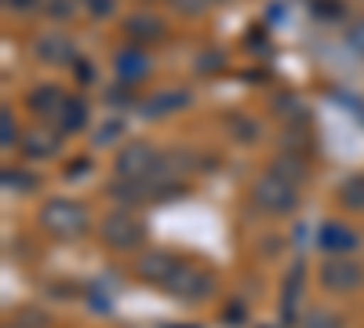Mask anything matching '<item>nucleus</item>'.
Listing matches in <instances>:
<instances>
[{"label": "nucleus", "mask_w": 364, "mask_h": 328, "mask_svg": "<svg viewBox=\"0 0 364 328\" xmlns=\"http://www.w3.org/2000/svg\"><path fill=\"white\" fill-rule=\"evenodd\" d=\"M171 4H175L182 15H200V11L211 4V0H171Z\"/></svg>", "instance_id": "obj_20"}, {"label": "nucleus", "mask_w": 364, "mask_h": 328, "mask_svg": "<svg viewBox=\"0 0 364 328\" xmlns=\"http://www.w3.org/2000/svg\"><path fill=\"white\" fill-rule=\"evenodd\" d=\"M84 121H87V106H84L80 99H66L63 113H58V128H63V132L70 135V132H80V128H84Z\"/></svg>", "instance_id": "obj_13"}, {"label": "nucleus", "mask_w": 364, "mask_h": 328, "mask_svg": "<svg viewBox=\"0 0 364 328\" xmlns=\"http://www.w3.org/2000/svg\"><path fill=\"white\" fill-rule=\"evenodd\" d=\"M84 8L91 18H106V15H113V0H84Z\"/></svg>", "instance_id": "obj_19"}, {"label": "nucleus", "mask_w": 364, "mask_h": 328, "mask_svg": "<svg viewBox=\"0 0 364 328\" xmlns=\"http://www.w3.org/2000/svg\"><path fill=\"white\" fill-rule=\"evenodd\" d=\"M117 77L124 80V84H139L146 73H149V55L142 51V48H124L117 55Z\"/></svg>", "instance_id": "obj_8"}, {"label": "nucleus", "mask_w": 364, "mask_h": 328, "mask_svg": "<svg viewBox=\"0 0 364 328\" xmlns=\"http://www.w3.org/2000/svg\"><path fill=\"white\" fill-rule=\"evenodd\" d=\"M41 63H51V66H66V63H77V51H73V41L66 33H44L37 37L33 44Z\"/></svg>", "instance_id": "obj_7"}, {"label": "nucleus", "mask_w": 364, "mask_h": 328, "mask_svg": "<svg viewBox=\"0 0 364 328\" xmlns=\"http://www.w3.org/2000/svg\"><path fill=\"white\" fill-rule=\"evenodd\" d=\"M252 201L262 208V212H273V216H284V212H291L295 208V186L291 183H284L281 175H262L259 183H255V190H252Z\"/></svg>", "instance_id": "obj_2"}, {"label": "nucleus", "mask_w": 364, "mask_h": 328, "mask_svg": "<svg viewBox=\"0 0 364 328\" xmlns=\"http://www.w3.org/2000/svg\"><path fill=\"white\" fill-rule=\"evenodd\" d=\"M4 8H15V11H33V8H41V0H4Z\"/></svg>", "instance_id": "obj_22"}, {"label": "nucleus", "mask_w": 364, "mask_h": 328, "mask_svg": "<svg viewBox=\"0 0 364 328\" xmlns=\"http://www.w3.org/2000/svg\"><path fill=\"white\" fill-rule=\"evenodd\" d=\"M29 106H33L37 113L58 117V113H63V106H66V95L58 92L55 84H44V88H37V92H29Z\"/></svg>", "instance_id": "obj_11"}, {"label": "nucleus", "mask_w": 364, "mask_h": 328, "mask_svg": "<svg viewBox=\"0 0 364 328\" xmlns=\"http://www.w3.org/2000/svg\"><path fill=\"white\" fill-rule=\"evenodd\" d=\"M208 58H197V70H211V66H223V51H204Z\"/></svg>", "instance_id": "obj_21"}, {"label": "nucleus", "mask_w": 364, "mask_h": 328, "mask_svg": "<svg viewBox=\"0 0 364 328\" xmlns=\"http://www.w3.org/2000/svg\"><path fill=\"white\" fill-rule=\"evenodd\" d=\"M310 11L314 15H321V18H343V0H314L310 4Z\"/></svg>", "instance_id": "obj_17"}, {"label": "nucleus", "mask_w": 364, "mask_h": 328, "mask_svg": "<svg viewBox=\"0 0 364 328\" xmlns=\"http://www.w3.org/2000/svg\"><path fill=\"white\" fill-rule=\"evenodd\" d=\"M175 259L171 255H161V252H154V255H146V259H139V274L146 277V281H157V285H164L171 274H175Z\"/></svg>", "instance_id": "obj_10"}, {"label": "nucleus", "mask_w": 364, "mask_h": 328, "mask_svg": "<svg viewBox=\"0 0 364 328\" xmlns=\"http://www.w3.org/2000/svg\"><path fill=\"white\" fill-rule=\"evenodd\" d=\"M41 223H44V230L48 233H55V237H77V233H84V226H87V212L77 204V201H48L44 204V212H41Z\"/></svg>", "instance_id": "obj_1"}, {"label": "nucleus", "mask_w": 364, "mask_h": 328, "mask_svg": "<svg viewBox=\"0 0 364 328\" xmlns=\"http://www.w3.org/2000/svg\"><path fill=\"white\" fill-rule=\"evenodd\" d=\"M102 241L113 248H132L142 241V226L124 212H113L109 219H102Z\"/></svg>", "instance_id": "obj_6"}, {"label": "nucleus", "mask_w": 364, "mask_h": 328, "mask_svg": "<svg viewBox=\"0 0 364 328\" xmlns=\"http://www.w3.org/2000/svg\"><path fill=\"white\" fill-rule=\"evenodd\" d=\"M273 110H284L281 117H288V121H306V110H302L299 99H291V95H281L277 102H273Z\"/></svg>", "instance_id": "obj_16"}, {"label": "nucleus", "mask_w": 364, "mask_h": 328, "mask_svg": "<svg viewBox=\"0 0 364 328\" xmlns=\"http://www.w3.org/2000/svg\"><path fill=\"white\" fill-rule=\"evenodd\" d=\"M208 285H211V277L208 274H197L193 266H175V274L164 281V288L168 292H175V295H190V288H200V292H208Z\"/></svg>", "instance_id": "obj_9"}, {"label": "nucleus", "mask_w": 364, "mask_h": 328, "mask_svg": "<svg viewBox=\"0 0 364 328\" xmlns=\"http://www.w3.org/2000/svg\"><path fill=\"white\" fill-rule=\"evenodd\" d=\"M321 241H324V248H336V255H339V252H346V248L357 245V237H353L343 223H328L324 233H321Z\"/></svg>", "instance_id": "obj_14"}, {"label": "nucleus", "mask_w": 364, "mask_h": 328, "mask_svg": "<svg viewBox=\"0 0 364 328\" xmlns=\"http://www.w3.org/2000/svg\"><path fill=\"white\" fill-rule=\"evenodd\" d=\"M339 201L346 208H364V175H353L339 186Z\"/></svg>", "instance_id": "obj_15"}, {"label": "nucleus", "mask_w": 364, "mask_h": 328, "mask_svg": "<svg viewBox=\"0 0 364 328\" xmlns=\"http://www.w3.org/2000/svg\"><path fill=\"white\" fill-rule=\"evenodd\" d=\"M350 44H353L357 51H364V22H357V29L350 33Z\"/></svg>", "instance_id": "obj_24"}, {"label": "nucleus", "mask_w": 364, "mask_h": 328, "mask_svg": "<svg viewBox=\"0 0 364 328\" xmlns=\"http://www.w3.org/2000/svg\"><path fill=\"white\" fill-rule=\"evenodd\" d=\"M124 33L132 37V44H157L164 41L168 29H164V18L154 11H132L124 18Z\"/></svg>", "instance_id": "obj_5"}, {"label": "nucleus", "mask_w": 364, "mask_h": 328, "mask_svg": "<svg viewBox=\"0 0 364 328\" xmlns=\"http://www.w3.org/2000/svg\"><path fill=\"white\" fill-rule=\"evenodd\" d=\"M117 171H120V179H135V183H142L149 171H157V150L149 142H128L124 150H120V157H117Z\"/></svg>", "instance_id": "obj_3"}, {"label": "nucleus", "mask_w": 364, "mask_h": 328, "mask_svg": "<svg viewBox=\"0 0 364 328\" xmlns=\"http://www.w3.org/2000/svg\"><path fill=\"white\" fill-rule=\"evenodd\" d=\"M4 146H15V125H11V110H4Z\"/></svg>", "instance_id": "obj_23"}, {"label": "nucleus", "mask_w": 364, "mask_h": 328, "mask_svg": "<svg viewBox=\"0 0 364 328\" xmlns=\"http://www.w3.org/2000/svg\"><path fill=\"white\" fill-rule=\"evenodd\" d=\"M186 102H190L186 92H161V95H154V99L142 102V117H161V113L178 110V106H186Z\"/></svg>", "instance_id": "obj_12"}, {"label": "nucleus", "mask_w": 364, "mask_h": 328, "mask_svg": "<svg viewBox=\"0 0 364 328\" xmlns=\"http://www.w3.org/2000/svg\"><path fill=\"white\" fill-rule=\"evenodd\" d=\"M321 281H324V288H331V292H353V288H360L364 270H360V266H357L353 259L336 255V259H328V263H324Z\"/></svg>", "instance_id": "obj_4"}, {"label": "nucleus", "mask_w": 364, "mask_h": 328, "mask_svg": "<svg viewBox=\"0 0 364 328\" xmlns=\"http://www.w3.org/2000/svg\"><path fill=\"white\" fill-rule=\"evenodd\" d=\"M117 132H120V125H106V128L99 132V146H102V142H109V139H113Z\"/></svg>", "instance_id": "obj_25"}, {"label": "nucleus", "mask_w": 364, "mask_h": 328, "mask_svg": "<svg viewBox=\"0 0 364 328\" xmlns=\"http://www.w3.org/2000/svg\"><path fill=\"white\" fill-rule=\"evenodd\" d=\"M302 328H343L339 324V314H328V310H314L306 321H302Z\"/></svg>", "instance_id": "obj_18"}]
</instances>
